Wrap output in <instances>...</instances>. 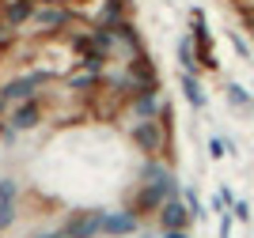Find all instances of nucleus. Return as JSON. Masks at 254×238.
I'll return each mask as SVG.
<instances>
[{"label":"nucleus","instance_id":"nucleus-17","mask_svg":"<svg viewBox=\"0 0 254 238\" xmlns=\"http://www.w3.org/2000/svg\"><path fill=\"white\" fill-rule=\"evenodd\" d=\"M247 216H251V208H247L243 200H235V219H247Z\"/></svg>","mask_w":254,"mask_h":238},{"label":"nucleus","instance_id":"nucleus-5","mask_svg":"<svg viewBox=\"0 0 254 238\" xmlns=\"http://www.w3.org/2000/svg\"><path fill=\"white\" fill-rule=\"evenodd\" d=\"M42 114H46V102H42V98L15 102V110H11V117H8V129H11V133H31L34 125L42 121Z\"/></svg>","mask_w":254,"mask_h":238},{"label":"nucleus","instance_id":"nucleus-7","mask_svg":"<svg viewBox=\"0 0 254 238\" xmlns=\"http://www.w3.org/2000/svg\"><path fill=\"white\" fill-rule=\"evenodd\" d=\"M140 231V216L137 212H103V235L106 238H129Z\"/></svg>","mask_w":254,"mask_h":238},{"label":"nucleus","instance_id":"nucleus-4","mask_svg":"<svg viewBox=\"0 0 254 238\" xmlns=\"http://www.w3.org/2000/svg\"><path fill=\"white\" fill-rule=\"evenodd\" d=\"M129 136H133V144H137L148 159H156V155H163V147H167V121H159V117L137 121Z\"/></svg>","mask_w":254,"mask_h":238},{"label":"nucleus","instance_id":"nucleus-16","mask_svg":"<svg viewBox=\"0 0 254 238\" xmlns=\"http://www.w3.org/2000/svg\"><path fill=\"white\" fill-rule=\"evenodd\" d=\"M209 151H212V159H220V155H228V151H224V140H209Z\"/></svg>","mask_w":254,"mask_h":238},{"label":"nucleus","instance_id":"nucleus-19","mask_svg":"<svg viewBox=\"0 0 254 238\" xmlns=\"http://www.w3.org/2000/svg\"><path fill=\"white\" fill-rule=\"evenodd\" d=\"M38 238H68L64 231H50V235H38Z\"/></svg>","mask_w":254,"mask_h":238},{"label":"nucleus","instance_id":"nucleus-13","mask_svg":"<svg viewBox=\"0 0 254 238\" xmlns=\"http://www.w3.org/2000/svg\"><path fill=\"white\" fill-rule=\"evenodd\" d=\"M179 64H182V72H190V76H197V68H201V61H197V49H193V38H190V34L179 42Z\"/></svg>","mask_w":254,"mask_h":238},{"label":"nucleus","instance_id":"nucleus-10","mask_svg":"<svg viewBox=\"0 0 254 238\" xmlns=\"http://www.w3.org/2000/svg\"><path fill=\"white\" fill-rule=\"evenodd\" d=\"M15 197H19V186L11 178H0V235L15 223Z\"/></svg>","mask_w":254,"mask_h":238},{"label":"nucleus","instance_id":"nucleus-2","mask_svg":"<svg viewBox=\"0 0 254 238\" xmlns=\"http://www.w3.org/2000/svg\"><path fill=\"white\" fill-rule=\"evenodd\" d=\"M76 19H80V11L68 8V4H38L31 23H27V31L38 34V38H57V34H61L64 27H72Z\"/></svg>","mask_w":254,"mask_h":238},{"label":"nucleus","instance_id":"nucleus-14","mask_svg":"<svg viewBox=\"0 0 254 238\" xmlns=\"http://www.w3.org/2000/svg\"><path fill=\"white\" fill-rule=\"evenodd\" d=\"M182 91H186V102H190L193 110H201V106H205V91H201V83H197V76L182 72Z\"/></svg>","mask_w":254,"mask_h":238},{"label":"nucleus","instance_id":"nucleus-1","mask_svg":"<svg viewBox=\"0 0 254 238\" xmlns=\"http://www.w3.org/2000/svg\"><path fill=\"white\" fill-rule=\"evenodd\" d=\"M167 197H179V182H175V174H156L152 182H140L137 197H133V208L129 212H137V216H152V212H159L163 208V200Z\"/></svg>","mask_w":254,"mask_h":238},{"label":"nucleus","instance_id":"nucleus-9","mask_svg":"<svg viewBox=\"0 0 254 238\" xmlns=\"http://www.w3.org/2000/svg\"><path fill=\"white\" fill-rule=\"evenodd\" d=\"M34 0H4V11H0V23L8 27V31H15L19 34L27 23H31V15H34Z\"/></svg>","mask_w":254,"mask_h":238},{"label":"nucleus","instance_id":"nucleus-8","mask_svg":"<svg viewBox=\"0 0 254 238\" xmlns=\"http://www.w3.org/2000/svg\"><path fill=\"white\" fill-rule=\"evenodd\" d=\"M156 216H159V227H163V231H186V227H190V219H193L182 197H167Z\"/></svg>","mask_w":254,"mask_h":238},{"label":"nucleus","instance_id":"nucleus-11","mask_svg":"<svg viewBox=\"0 0 254 238\" xmlns=\"http://www.w3.org/2000/svg\"><path fill=\"white\" fill-rule=\"evenodd\" d=\"M122 19H129V0H99V11H95L99 27H114Z\"/></svg>","mask_w":254,"mask_h":238},{"label":"nucleus","instance_id":"nucleus-12","mask_svg":"<svg viewBox=\"0 0 254 238\" xmlns=\"http://www.w3.org/2000/svg\"><path fill=\"white\" fill-rule=\"evenodd\" d=\"M129 106H133V114H137V121H152V117H159V98L156 91H140L129 98Z\"/></svg>","mask_w":254,"mask_h":238},{"label":"nucleus","instance_id":"nucleus-3","mask_svg":"<svg viewBox=\"0 0 254 238\" xmlns=\"http://www.w3.org/2000/svg\"><path fill=\"white\" fill-rule=\"evenodd\" d=\"M53 83V72L50 68H34V72H23V76H15V80H8L4 87H0V98L4 102H27V98H38V91L42 87H50Z\"/></svg>","mask_w":254,"mask_h":238},{"label":"nucleus","instance_id":"nucleus-6","mask_svg":"<svg viewBox=\"0 0 254 238\" xmlns=\"http://www.w3.org/2000/svg\"><path fill=\"white\" fill-rule=\"evenodd\" d=\"M64 235L68 238H99L103 235V212H99V208L76 212V216L64 223Z\"/></svg>","mask_w":254,"mask_h":238},{"label":"nucleus","instance_id":"nucleus-20","mask_svg":"<svg viewBox=\"0 0 254 238\" xmlns=\"http://www.w3.org/2000/svg\"><path fill=\"white\" fill-rule=\"evenodd\" d=\"M247 27H251V34H254V15H251V23H247Z\"/></svg>","mask_w":254,"mask_h":238},{"label":"nucleus","instance_id":"nucleus-15","mask_svg":"<svg viewBox=\"0 0 254 238\" xmlns=\"http://www.w3.org/2000/svg\"><path fill=\"white\" fill-rule=\"evenodd\" d=\"M228 102H232V106H251L254 98L243 91V87H239V83H232V87H228Z\"/></svg>","mask_w":254,"mask_h":238},{"label":"nucleus","instance_id":"nucleus-21","mask_svg":"<svg viewBox=\"0 0 254 238\" xmlns=\"http://www.w3.org/2000/svg\"><path fill=\"white\" fill-rule=\"evenodd\" d=\"M129 238H144V235H129Z\"/></svg>","mask_w":254,"mask_h":238},{"label":"nucleus","instance_id":"nucleus-18","mask_svg":"<svg viewBox=\"0 0 254 238\" xmlns=\"http://www.w3.org/2000/svg\"><path fill=\"white\" fill-rule=\"evenodd\" d=\"M163 238H190V235H186V231H167Z\"/></svg>","mask_w":254,"mask_h":238}]
</instances>
